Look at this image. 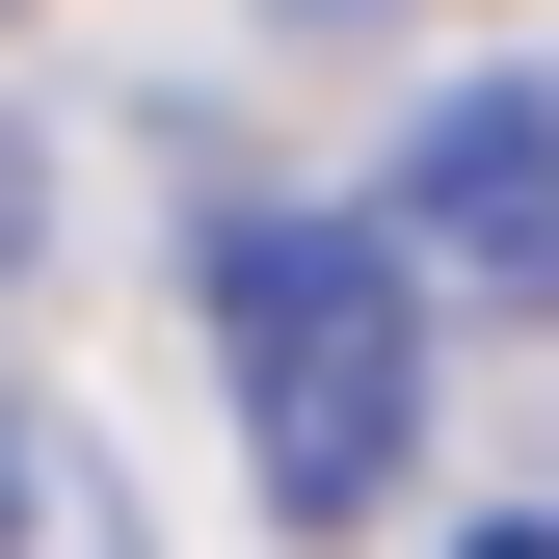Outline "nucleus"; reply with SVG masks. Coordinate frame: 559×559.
<instances>
[{"instance_id":"nucleus-3","label":"nucleus","mask_w":559,"mask_h":559,"mask_svg":"<svg viewBox=\"0 0 559 559\" xmlns=\"http://www.w3.org/2000/svg\"><path fill=\"white\" fill-rule=\"evenodd\" d=\"M0 507H27V453H0Z\"/></svg>"},{"instance_id":"nucleus-1","label":"nucleus","mask_w":559,"mask_h":559,"mask_svg":"<svg viewBox=\"0 0 559 559\" xmlns=\"http://www.w3.org/2000/svg\"><path fill=\"white\" fill-rule=\"evenodd\" d=\"M214 346H240L266 507L373 533V479L427 453V266H400V214H240L214 240Z\"/></svg>"},{"instance_id":"nucleus-4","label":"nucleus","mask_w":559,"mask_h":559,"mask_svg":"<svg viewBox=\"0 0 559 559\" xmlns=\"http://www.w3.org/2000/svg\"><path fill=\"white\" fill-rule=\"evenodd\" d=\"M507 559H559V533H507Z\"/></svg>"},{"instance_id":"nucleus-2","label":"nucleus","mask_w":559,"mask_h":559,"mask_svg":"<svg viewBox=\"0 0 559 559\" xmlns=\"http://www.w3.org/2000/svg\"><path fill=\"white\" fill-rule=\"evenodd\" d=\"M400 266L559 320V81H453V107H427V160H400Z\"/></svg>"}]
</instances>
